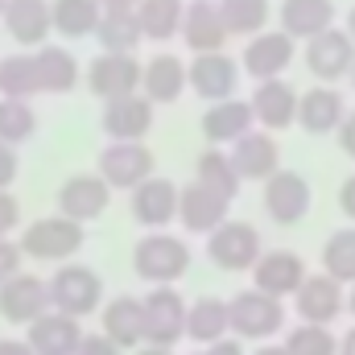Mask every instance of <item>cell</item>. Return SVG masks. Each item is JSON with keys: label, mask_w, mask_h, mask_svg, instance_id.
Instances as JSON below:
<instances>
[{"label": "cell", "mask_w": 355, "mask_h": 355, "mask_svg": "<svg viewBox=\"0 0 355 355\" xmlns=\"http://www.w3.org/2000/svg\"><path fill=\"white\" fill-rule=\"evenodd\" d=\"M21 252L29 261H46V265H62L67 257H75L83 244H87V223H75L67 215H46V219H33L25 232H21Z\"/></svg>", "instance_id": "6da1fadb"}, {"label": "cell", "mask_w": 355, "mask_h": 355, "mask_svg": "<svg viewBox=\"0 0 355 355\" xmlns=\"http://www.w3.org/2000/svg\"><path fill=\"white\" fill-rule=\"evenodd\" d=\"M190 268V244L170 232H149L132 248V272L149 285H178Z\"/></svg>", "instance_id": "7a4b0ae2"}, {"label": "cell", "mask_w": 355, "mask_h": 355, "mask_svg": "<svg viewBox=\"0 0 355 355\" xmlns=\"http://www.w3.org/2000/svg\"><path fill=\"white\" fill-rule=\"evenodd\" d=\"M145 347H170L186 339V310L190 302L178 293V285H153L145 297Z\"/></svg>", "instance_id": "3957f363"}, {"label": "cell", "mask_w": 355, "mask_h": 355, "mask_svg": "<svg viewBox=\"0 0 355 355\" xmlns=\"http://www.w3.org/2000/svg\"><path fill=\"white\" fill-rule=\"evenodd\" d=\"M261 252V232L244 219H227L207 236V261L223 272H252Z\"/></svg>", "instance_id": "277c9868"}, {"label": "cell", "mask_w": 355, "mask_h": 355, "mask_svg": "<svg viewBox=\"0 0 355 355\" xmlns=\"http://www.w3.org/2000/svg\"><path fill=\"white\" fill-rule=\"evenodd\" d=\"M50 302L71 318H87L103 310V277L91 265H62L50 277Z\"/></svg>", "instance_id": "5b68a950"}, {"label": "cell", "mask_w": 355, "mask_h": 355, "mask_svg": "<svg viewBox=\"0 0 355 355\" xmlns=\"http://www.w3.org/2000/svg\"><path fill=\"white\" fill-rule=\"evenodd\" d=\"M141 75H145V62L137 54H107L99 50L83 71V83L95 99L112 103V99H124V95H137L141 91Z\"/></svg>", "instance_id": "8992f818"}, {"label": "cell", "mask_w": 355, "mask_h": 355, "mask_svg": "<svg viewBox=\"0 0 355 355\" xmlns=\"http://www.w3.org/2000/svg\"><path fill=\"white\" fill-rule=\"evenodd\" d=\"M232 310V335L236 339H272L285 327V302L268 297L261 289H244L227 302Z\"/></svg>", "instance_id": "52a82bcc"}, {"label": "cell", "mask_w": 355, "mask_h": 355, "mask_svg": "<svg viewBox=\"0 0 355 355\" xmlns=\"http://www.w3.org/2000/svg\"><path fill=\"white\" fill-rule=\"evenodd\" d=\"M99 178L112 190H137L153 178V149L141 141H112L99 149Z\"/></svg>", "instance_id": "ba28073f"}, {"label": "cell", "mask_w": 355, "mask_h": 355, "mask_svg": "<svg viewBox=\"0 0 355 355\" xmlns=\"http://www.w3.org/2000/svg\"><path fill=\"white\" fill-rule=\"evenodd\" d=\"M54 302H50V281L33 277V272H17L0 285V318L12 322V327H29L37 322L42 314H50Z\"/></svg>", "instance_id": "9c48e42d"}, {"label": "cell", "mask_w": 355, "mask_h": 355, "mask_svg": "<svg viewBox=\"0 0 355 355\" xmlns=\"http://www.w3.org/2000/svg\"><path fill=\"white\" fill-rule=\"evenodd\" d=\"M293 54H297V42H293L285 29H265V33L248 37L244 54H240V71H244L248 79H257V83L281 79V75L289 71Z\"/></svg>", "instance_id": "30bf717a"}, {"label": "cell", "mask_w": 355, "mask_h": 355, "mask_svg": "<svg viewBox=\"0 0 355 355\" xmlns=\"http://www.w3.org/2000/svg\"><path fill=\"white\" fill-rule=\"evenodd\" d=\"M355 67V42L347 29H327L318 37L306 42V71L318 79V83H339L347 79Z\"/></svg>", "instance_id": "8fae6325"}, {"label": "cell", "mask_w": 355, "mask_h": 355, "mask_svg": "<svg viewBox=\"0 0 355 355\" xmlns=\"http://www.w3.org/2000/svg\"><path fill=\"white\" fill-rule=\"evenodd\" d=\"M310 182L297 174V170H277V174L265 182V215L277 223V227H293L310 215Z\"/></svg>", "instance_id": "7c38bea8"}, {"label": "cell", "mask_w": 355, "mask_h": 355, "mask_svg": "<svg viewBox=\"0 0 355 355\" xmlns=\"http://www.w3.org/2000/svg\"><path fill=\"white\" fill-rule=\"evenodd\" d=\"M240 87V58H232L227 50H211V54H194L190 58V91L207 103L219 99H236Z\"/></svg>", "instance_id": "4fadbf2b"}, {"label": "cell", "mask_w": 355, "mask_h": 355, "mask_svg": "<svg viewBox=\"0 0 355 355\" xmlns=\"http://www.w3.org/2000/svg\"><path fill=\"white\" fill-rule=\"evenodd\" d=\"M293 310L302 322H314V327H331L343 310H347V293L335 277L327 272H310L302 281V289L293 293Z\"/></svg>", "instance_id": "5bb4252c"}, {"label": "cell", "mask_w": 355, "mask_h": 355, "mask_svg": "<svg viewBox=\"0 0 355 355\" xmlns=\"http://www.w3.org/2000/svg\"><path fill=\"white\" fill-rule=\"evenodd\" d=\"M107 202H112V186L99 174H71L58 186V194H54L58 215H67V219H75V223L99 219V215L107 211Z\"/></svg>", "instance_id": "9a60e30c"}, {"label": "cell", "mask_w": 355, "mask_h": 355, "mask_svg": "<svg viewBox=\"0 0 355 355\" xmlns=\"http://www.w3.org/2000/svg\"><path fill=\"white\" fill-rule=\"evenodd\" d=\"M153 120H157V103L149 95H141V91L103 103V116H99L107 141H145L149 128H153Z\"/></svg>", "instance_id": "2e32d148"}, {"label": "cell", "mask_w": 355, "mask_h": 355, "mask_svg": "<svg viewBox=\"0 0 355 355\" xmlns=\"http://www.w3.org/2000/svg\"><path fill=\"white\" fill-rule=\"evenodd\" d=\"M306 261L289 248H272V252H261V261L252 265V289H261L268 297H293L306 281Z\"/></svg>", "instance_id": "e0dca14e"}, {"label": "cell", "mask_w": 355, "mask_h": 355, "mask_svg": "<svg viewBox=\"0 0 355 355\" xmlns=\"http://www.w3.org/2000/svg\"><path fill=\"white\" fill-rule=\"evenodd\" d=\"M227 198L215 194L211 186L202 182H186L182 194H178V223L190 232V236H211L219 223H227Z\"/></svg>", "instance_id": "ac0fdd59"}, {"label": "cell", "mask_w": 355, "mask_h": 355, "mask_svg": "<svg viewBox=\"0 0 355 355\" xmlns=\"http://www.w3.org/2000/svg\"><path fill=\"white\" fill-rule=\"evenodd\" d=\"M227 25L219 12V0H186V17H182V46L190 54H211L227 46Z\"/></svg>", "instance_id": "d6986e66"}, {"label": "cell", "mask_w": 355, "mask_h": 355, "mask_svg": "<svg viewBox=\"0 0 355 355\" xmlns=\"http://www.w3.org/2000/svg\"><path fill=\"white\" fill-rule=\"evenodd\" d=\"M347 120V99L335 83H318V87L302 91L297 99V124L310 132V137H327V132H339V124Z\"/></svg>", "instance_id": "ffe728a7"}, {"label": "cell", "mask_w": 355, "mask_h": 355, "mask_svg": "<svg viewBox=\"0 0 355 355\" xmlns=\"http://www.w3.org/2000/svg\"><path fill=\"white\" fill-rule=\"evenodd\" d=\"M232 166H236V174L244 178V182H261L265 186L268 178L281 170V145H277V137L265 132V128L244 132L232 145Z\"/></svg>", "instance_id": "44dd1931"}, {"label": "cell", "mask_w": 355, "mask_h": 355, "mask_svg": "<svg viewBox=\"0 0 355 355\" xmlns=\"http://www.w3.org/2000/svg\"><path fill=\"white\" fill-rule=\"evenodd\" d=\"M178 194L182 186H174L170 178H149L132 190V219L145 232H166V223L178 219Z\"/></svg>", "instance_id": "7402d4cb"}, {"label": "cell", "mask_w": 355, "mask_h": 355, "mask_svg": "<svg viewBox=\"0 0 355 355\" xmlns=\"http://www.w3.org/2000/svg\"><path fill=\"white\" fill-rule=\"evenodd\" d=\"M297 99H302V91H293V83L265 79V83H257L248 103H252V116L265 132H281V128L297 124Z\"/></svg>", "instance_id": "603a6c76"}, {"label": "cell", "mask_w": 355, "mask_h": 355, "mask_svg": "<svg viewBox=\"0 0 355 355\" xmlns=\"http://www.w3.org/2000/svg\"><path fill=\"white\" fill-rule=\"evenodd\" d=\"M190 87V62H182L174 50H157L145 62L141 75V95H149L153 103H178Z\"/></svg>", "instance_id": "cb8c5ba5"}, {"label": "cell", "mask_w": 355, "mask_h": 355, "mask_svg": "<svg viewBox=\"0 0 355 355\" xmlns=\"http://www.w3.org/2000/svg\"><path fill=\"white\" fill-rule=\"evenodd\" d=\"M25 343L33 347V355H79V347H83V327H79V318H71L62 310H50L37 322H29Z\"/></svg>", "instance_id": "d4e9b609"}, {"label": "cell", "mask_w": 355, "mask_h": 355, "mask_svg": "<svg viewBox=\"0 0 355 355\" xmlns=\"http://www.w3.org/2000/svg\"><path fill=\"white\" fill-rule=\"evenodd\" d=\"M0 21H4V33L17 46H46L50 33H54L50 0H8Z\"/></svg>", "instance_id": "484cf974"}, {"label": "cell", "mask_w": 355, "mask_h": 355, "mask_svg": "<svg viewBox=\"0 0 355 355\" xmlns=\"http://www.w3.org/2000/svg\"><path fill=\"white\" fill-rule=\"evenodd\" d=\"M99 322H103V335L120 347V352H132V347H145V302L141 297H112L103 310H99Z\"/></svg>", "instance_id": "4316f807"}, {"label": "cell", "mask_w": 355, "mask_h": 355, "mask_svg": "<svg viewBox=\"0 0 355 355\" xmlns=\"http://www.w3.org/2000/svg\"><path fill=\"white\" fill-rule=\"evenodd\" d=\"M257 116H252V103L248 99H219L202 112V137L211 145H236L244 132H252Z\"/></svg>", "instance_id": "83f0119b"}, {"label": "cell", "mask_w": 355, "mask_h": 355, "mask_svg": "<svg viewBox=\"0 0 355 355\" xmlns=\"http://www.w3.org/2000/svg\"><path fill=\"white\" fill-rule=\"evenodd\" d=\"M277 21L293 42H310L335 29V0H281Z\"/></svg>", "instance_id": "f1b7e54d"}, {"label": "cell", "mask_w": 355, "mask_h": 355, "mask_svg": "<svg viewBox=\"0 0 355 355\" xmlns=\"http://www.w3.org/2000/svg\"><path fill=\"white\" fill-rule=\"evenodd\" d=\"M33 62H37L42 95H71L79 87V79H83V67H79V58L67 46H37Z\"/></svg>", "instance_id": "f546056e"}, {"label": "cell", "mask_w": 355, "mask_h": 355, "mask_svg": "<svg viewBox=\"0 0 355 355\" xmlns=\"http://www.w3.org/2000/svg\"><path fill=\"white\" fill-rule=\"evenodd\" d=\"M232 335V310H227V302L223 297H194L190 302V310H186V339L190 343H219V339H227Z\"/></svg>", "instance_id": "4dcf8cb0"}, {"label": "cell", "mask_w": 355, "mask_h": 355, "mask_svg": "<svg viewBox=\"0 0 355 355\" xmlns=\"http://www.w3.org/2000/svg\"><path fill=\"white\" fill-rule=\"evenodd\" d=\"M182 17H186V0H141L137 4L141 33L145 42H157V46L182 37Z\"/></svg>", "instance_id": "1f68e13d"}, {"label": "cell", "mask_w": 355, "mask_h": 355, "mask_svg": "<svg viewBox=\"0 0 355 355\" xmlns=\"http://www.w3.org/2000/svg\"><path fill=\"white\" fill-rule=\"evenodd\" d=\"M95 37H99V46L107 54H137V46L145 42L141 21H137V8H103Z\"/></svg>", "instance_id": "d6a6232c"}, {"label": "cell", "mask_w": 355, "mask_h": 355, "mask_svg": "<svg viewBox=\"0 0 355 355\" xmlns=\"http://www.w3.org/2000/svg\"><path fill=\"white\" fill-rule=\"evenodd\" d=\"M50 12H54V33L71 37V42L91 37L99 29V17H103L99 0H50Z\"/></svg>", "instance_id": "836d02e7"}, {"label": "cell", "mask_w": 355, "mask_h": 355, "mask_svg": "<svg viewBox=\"0 0 355 355\" xmlns=\"http://www.w3.org/2000/svg\"><path fill=\"white\" fill-rule=\"evenodd\" d=\"M194 182L211 186V190L223 194L227 202H236V194H240V186H244V178L236 174L227 149H207V153L198 157V166H194Z\"/></svg>", "instance_id": "e575fe53"}, {"label": "cell", "mask_w": 355, "mask_h": 355, "mask_svg": "<svg viewBox=\"0 0 355 355\" xmlns=\"http://www.w3.org/2000/svg\"><path fill=\"white\" fill-rule=\"evenodd\" d=\"M219 12L232 37H257L268 29L272 0H219Z\"/></svg>", "instance_id": "d590c367"}, {"label": "cell", "mask_w": 355, "mask_h": 355, "mask_svg": "<svg viewBox=\"0 0 355 355\" xmlns=\"http://www.w3.org/2000/svg\"><path fill=\"white\" fill-rule=\"evenodd\" d=\"M0 95L4 99H33V95H42L33 54H8V58H0Z\"/></svg>", "instance_id": "8d00e7d4"}, {"label": "cell", "mask_w": 355, "mask_h": 355, "mask_svg": "<svg viewBox=\"0 0 355 355\" xmlns=\"http://www.w3.org/2000/svg\"><path fill=\"white\" fill-rule=\"evenodd\" d=\"M322 272L335 277L339 285H355V223L327 236V244H322Z\"/></svg>", "instance_id": "74e56055"}, {"label": "cell", "mask_w": 355, "mask_h": 355, "mask_svg": "<svg viewBox=\"0 0 355 355\" xmlns=\"http://www.w3.org/2000/svg\"><path fill=\"white\" fill-rule=\"evenodd\" d=\"M37 132V112L29 99H4L0 95V141L4 145H25Z\"/></svg>", "instance_id": "f35d334b"}, {"label": "cell", "mask_w": 355, "mask_h": 355, "mask_svg": "<svg viewBox=\"0 0 355 355\" xmlns=\"http://www.w3.org/2000/svg\"><path fill=\"white\" fill-rule=\"evenodd\" d=\"M285 352L289 355H339V339L331 335V327H314L302 322L285 335Z\"/></svg>", "instance_id": "ab89813d"}, {"label": "cell", "mask_w": 355, "mask_h": 355, "mask_svg": "<svg viewBox=\"0 0 355 355\" xmlns=\"http://www.w3.org/2000/svg\"><path fill=\"white\" fill-rule=\"evenodd\" d=\"M17 227H21V202L8 190H0V240H8Z\"/></svg>", "instance_id": "60d3db41"}, {"label": "cell", "mask_w": 355, "mask_h": 355, "mask_svg": "<svg viewBox=\"0 0 355 355\" xmlns=\"http://www.w3.org/2000/svg\"><path fill=\"white\" fill-rule=\"evenodd\" d=\"M21 261H25L21 244H17V240H0V285L21 272Z\"/></svg>", "instance_id": "b9f144b4"}, {"label": "cell", "mask_w": 355, "mask_h": 355, "mask_svg": "<svg viewBox=\"0 0 355 355\" xmlns=\"http://www.w3.org/2000/svg\"><path fill=\"white\" fill-rule=\"evenodd\" d=\"M17 170H21V162H17V149L0 141V190H8V186L17 182Z\"/></svg>", "instance_id": "7bdbcfd3"}, {"label": "cell", "mask_w": 355, "mask_h": 355, "mask_svg": "<svg viewBox=\"0 0 355 355\" xmlns=\"http://www.w3.org/2000/svg\"><path fill=\"white\" fill-rule=\"evenodd\" d=\"M79 355H120V347L107 339V335H83V347Z\"/></svg>", "instance_id": "ee69618b"}, {"label": "cell", "mask_w": 355, "mask_h": 355, "mask_svg": "<svg viewBox=\"0 0 355 355\" xmlns=\"http://www.w3.org/2000/svg\"><path fill=\"white\" fill-rule=\"evenodd\" d=\"M335 137H339V149L355 162V112H347V120L339 124V132H335Z\"/></svg>", "instance_id": "f6af8a7d"}, {"label": "cell", "mask_w": 355, "mask_h": 355, "mask_svg": "<svg viewBox=\"0 0 355 355\" xmlns=\"http://www.w3.org/2000/svg\"><path fill=\"white\" fill-rule=\"evenodd\" d=\"M339 211L355 223V174L343 178V186H339Z\"/></svg>", "instance_id": "bcb514c9"}, {"label": "cell", "mask_w": 355, "mask_h": 355, "mask_svg": "<svg viewBox=\"0 0 355 355\" xmlns=\"http://www.w3.org/2000/svg\"><path fill=\"white\" fill-rule=\"evenodd\" d=\"M202 355H244V347H240L236 339H219V343H211Z\"/></svg>", "instance_id": "7dc6e473"}, {"label": "cell", "mask_w": 355, "mask_h": 355, "mask_svg": "<svg viewBox=\"0 0 355 355\" xmlns=\"http://www.w3.org/2000/svg\"><path fill=\"white\" fill-rule=\"evenodd\" d=\"M0 355H33L25 339H0Z\"/></svg>", "instance_id": "c3c4849f"}, {"label": "cell", "mask_w": 355, "mask_h": 355, "mask_svg": "<svg viewBox=\"0 0 355 355\" xmlns=\"http://www.w3.org/2000/svg\"><path fill=\"white\" fill-rule=\"evenodd\" d=\"M339 355H355V327L343 335V339H339Z\"/></svg>", "instance_id": "681fc988"}, {"label": "cell", "mask_w": 355, "mask_h": 355, "mask_svg": "<svg viewBox=\"0 0 355 355\" xmlns=\"http://www.w3.org/2000/svg\"><path fill=\"white\" fill-rule=\"evenodd\" d=\"M141 0H99V8H137Z\"/></svg>", "instance_id": "f907efd6"}, {"label": "cell", "mask_w": 355, "mask_h": 355, "mask_svg": "<svg viewBox=\"0 0 355 355\" xmlns=\"http://www.w3.org/2000/svg\"><path fill=\"white\" fill-rule=\"evenodd\" d=\"M252 355H289V352H285V343H265L261 352H252Z\"/></svg>", "instance_id": "816d5d0a"}, {"label": "cell", "mask_w": 355, "mask_h": 355, "mask_svg": "<svg viewBox=\"0 0 355 355\" xmlns=\"http://www.w3.org/2000/svg\"><path fill=\"white\" fill-rule=\"evenodd\" d=\"M137 355H174L170 347H137Z\"/></svg>", "instance_id": "f5cc1de1"}, {"label": "cell", "mask_w": 355, "mask_h": 355, "mask_svg": "<svg viewBox=\"0 0 355 355\" xmlns=\"http://www.w3.org/2000/svg\"><path fill=\"white\" fill-rule=\"evenodd\" d=\"M347 33H352V42H355V4H352V12H347Z\"/></svg>", "instance_id": "db71d44e"}, {"label": "cell", "mask_w": 355, "mask_h": 355, "mask_svg": "<svg viewBox=\"0 0 355 355\" xmlns=\"http://www.w3.org/2000/svg\"><path fill=\"white\" fill-rule=\"evenodd\" d=\"M347 314H355V285H352V293H347Z\"/></svg>", "instance_id": "11a10c76"}, {"label": "cell", "mask_w": 355, "mask_h": 355, "mask_svg": "<svg viewBox=\"0 0 355 355\" xmlns=\"http://www.w3.org/2000/svg\"><path fill=\"white\" fill-rule=\"evenodd\" d=\"M347 79H352V87H355V67H352V75H347Z\"/></svg>", "instance_id": "9f6ffc18"}, {"label": "cell", "mask_w": 355, "mask_h": 355, "mask_svg": "<svg viewBox=\"0 0 355 355\" xmlns=\"http://www.w3.org/2000/svg\"><path fill=\"white\" fill-rule=\"evenodd\" d=\"M4 4H8V0H0V17H4Z\"/></svg>", "instance_id": "6f0895ef"}]
</instances>
